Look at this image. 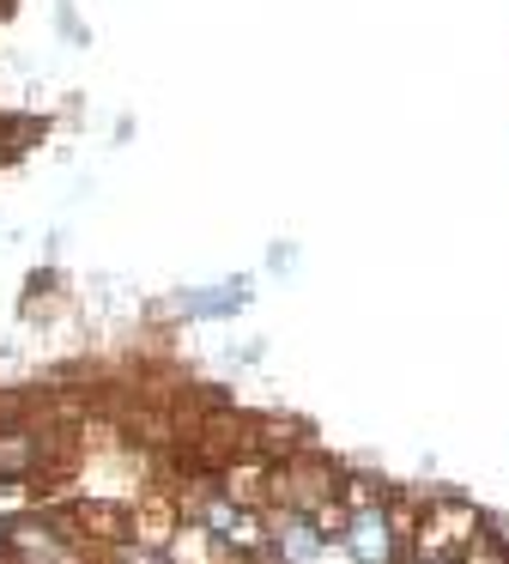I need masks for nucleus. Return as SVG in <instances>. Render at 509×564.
<instances>
[{"label":"nucleus","mask_w":509,"mask_h":564,"mask_svg":"<svg viewBox=\"0 0 509 564\" xmlns=\"http://www.w3.org/2000/svg\"><path fill=\"white\" fill-rule=\"evenodd\" d=\"M485 534H491V522H485V516L473 510L467 498H455V491H436V498L419 503L412 552H431V558H461V552H473Z\"/></svg>","instance_id":"1"},{"label":"nucleus","mask_w":509,"mask_h":564,"mask_svg":"<svg viewBox=\"0 0 509 564\" xmlns=\"http://www.w3.org/2000/svg\"><path fill=\"white\" fill-rule=\"evenodd\" d=\"M339 474H346L339 462H327V455H315V449H297V455H285V462H273V474H267L273 498L267 503H285V510L310 516L315 503L339 498Z\"/></svg>","instance_id":"2"},{"label":"nucleus","mask_w":509,"mask_h":564,"mask_svg":"<svg viewBox=\"0 0 509 564\" xmlns=\"http://www.w3.org/2000/svg\"><path fill=\"white\" fill-rule=\"evenodd\" d=\"M339 552H346V564H394L400 552H412V546L394 534V522H388V498H382V503H364V510L346 516V528H339Z\"/></svg>","instance_id":"3"},{"label":"nucleus","mask_w":509,"mask_h":564,"mask_svg":"<svg viewBox=\"0 0 509 564\" xmlns=\"http://www.w3.org/2000/svg\"><path fill=\"white\" fill-rule=\"evenodd\" d=\"M249 304H254V285H249V280H230V285H188V292L170 297V310H176L182 322H230V316H242Z\"/></svg>","instance_id":"4"},{"label":"nucleus","mask_w":509,"mask_h":564,"mask_svg":"<svg viewBox=\"0 0 509 564\" xmlns=\"http://www.w3.org/2000/svg\"><path fill=\"white\" fill-rule=\"evenodd\" d=\"M388 486L382 479H364V474H339V503L346 510H364V503H382Z\"/></svg>","instance_id":"5"},{"label":"nucleus","mask_w":509,"mask_h":564,"mask_svg":"<svg viewBox=\"0 0 509 564\" xmlns=\"http://www.w3.org/2000/svg\"><path fill=\"white\" fill-rule=\"evenodd\" d=\"M55 31H61V43H73V50H85V43H91V25L73 13L67 0H55Z\"/></svg>","instance_id":"6"},{"label":"nucleus","mask_w":509,"mask_h":564,"mask_svg":"<svg viewBox=\"0 0 509 564\" xmlns=\"http://www.w3.org/2000/svg\"><path fill=\"white\" fill-rule=\"evenodd\" d=\"M267 268H273V273H297V243H267Z\"/></svg>","instance_id":"7"}]
</instances>
